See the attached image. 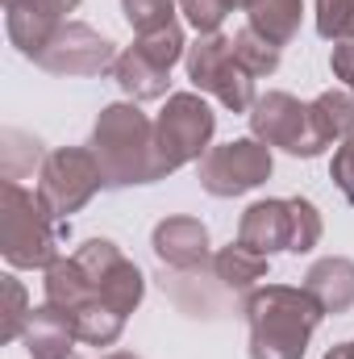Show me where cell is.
Returning a JSON list of instances; mask_svg holds the SVG:
<instances>
[{
	"mask_svg": "<svg viewBox=\"0 0 354 359\" xmlns=\"http://www.w3.org/2000/svg\"><path fill=\"white\" fill-rule=\"evenodd\" d=\"M330 176H334V184H338V192L354 205V134L338 142L334 163H330Z\"/></svg>",
	"mask_w": 354,
	"mask_h": 359,
	"instance_id": "f1b7e54d",
	"label": "cell"
},
{
	"mask_svg": "<svg viewBox=\"0 0 354 359\" xmlns=\"http://www.w3.org/2000/svg\"><path fill=\"white\" fill-rule=\"evenodd\" d=\"M113 80L121 84V92L138 104V100H163L167 96V84H171V72L150 63L138 46H125L113 63Z\"/></svg>",
	"mask_w": 354,
	"mask_h": 359,
	"instance_id": "2e32d148",
	"label": "cell"
},
{
	"mask_svg": "<svg viewBox=\"0 0 354 359\" xmlns=\"http://www.w3.org/2000/svg\"><path fill=\"white\" fill-rule=\"evenodd\" d=\"M150 247H155V259L163 268L179 271V276H192V271H204L213 264L208 255V230L200 217H163L150 234Z\"/></svg>",
	"mask_w": 354,
	"mask_h": 359,
	"instance_id": "8fae6325",
	"label": "cell"
},
{
	"mask_svg": "<svg viewBox=\"0 0 354 359\" xmlns=\"http://www.w3.org/2000/svg\"><path fill=\"white\" fill-rule=\"evenodd\" d=\"M271 147L259 138H234V142H221V147H208V155L200 159L196 176L200 188L208 196H242L250 188H259L271 180Z\"/></svg>",
	"mask_w": 354,
	"mask_h": 359,
	"instance_id": "9c48e42d",
	"label": "cell"
},
{
	"mask_svg": "<svg viewBox=\"0 0 354 359\" xmlns=\"http://www.w3.org/2000/svg\"><path fill=\"white\" fill-rule=\"evenodd\" d=\"M246 25H255L263 38H271L275 46H288L300 29L304 17V0H246Z\"/></svg>",
	"mask_w": 354,
	"mask_h": 359,
	"instance_id": "e0dca14e",
	"label": "cell"
},
{
	"mask_svg": "<svg viewBox=\"0 0 354 359\" xmlns=\"http://www.w3.org/2000/svg\"><path fill=\"white\" fill-rule=\"evenodd\" d=\"M0 255L8 268H50L59 255V234H55V213L46 201L17 180H4L0 188Z\"/></svg>",
	"mask_w": 354,
	"mask_h": 359,
	"instance_id": "3957f363",
	"label": "cell"
},
{
	"mask_svg": "<svg viewBox=\"0 0 354 359\" xmlns=\"http://www.w3.org/2000/svg\"><path fill=\"white\" fill-rule=\"evenodd\" d=\"M117 55L121 50L100 29H92L84 21H63V29L42 50L38 67L50 76H104V72H113Z\"/></svg>",
	"mask_w": 354,
	"mask_h": 359,
	"instance_id": "30bf717a",
	"label": "cell"
},
{
	"mask_svg": "<svg viewBox=\"0 0 354 359\" xmlns=\"http://www.w3.org/2000/svg\"><path fill=\"white\" fill-rule=\"evenodd\" d=\"M71 322L80 330V343H88V347H113L121 339V330H125V313H117V309H108L100 301H92L88 309H80Z\"/></svg>",
	"mask_w": 354,
	"mask_h": 359,
	"instance_id": "44dd1931",
	"label": "cell"
},
{
	"mask_svg": "<svg viewBox=\"0 0 354 359\" xmlns=\"http://www.w3.org/2000/svg\"><path fill=\"white\" fill-rule=\"evenodd\" d=\"M288 238H292V205L288 201H255L238 222V243L267 259L275 251H288Z\"/></svg>",
	"mask_w": 354,
	"mask_h": 359,
	"instance_id": "4fadbf2b",
	"label": "cell"
},
{
	"mask_svg": "<svg viewBox=\"0 0 354 359\" xmlns=\"http://www.w3.org/2000/svg\"><path fill=\"white\" fill-rule=\"evenodd\" d=\"M304 288L309 297L325 309V313H346L354 309V259L346 255H325L304 271Z\"/></svg>",
	"mask_w": 354,
	"mask_h": 359,
	"instance_id": "9a60e30c",
	"label": "cell"
},
{
	"mask_svg": "<svg viewBox=\"0 0 354 359\" xmlns=\"http://www.w3.org/2000/svg\"><path fill=\"white\" fill-rule=\"evenodd\" d=\"M330 67H334V76L354 92V29L334 42V50H330Z\"/></svg>",
	"mask_w": 354,
	"mask_h": 359,
	"instance_id": "f546056e",
	"label": "cell"
},
{
	"mask_svg": "<svg viewBox=\"0 0 354 359\" xmlns=\"http://www.w3.org/2000/svg\"><path fill=\"white\" fill-rule=\"evenodd\" d=\"M104 359H138V355H134V351H108Z\"/></svg>",
	"mask_w": 354,
	"mask_h": 359,
	"instance_id": "d6a6232c",
	"label": "cell"
},
{
	"mask_svg": "<svg viewBox=\"0 0 354 359\" xmlns=\"http://www.w3.org/2000/svg\"><path fill=\"white\" fill-rule=\"evenodd\" d=\"M150 63H159V67H176L179 59L187 55V42H183V29H179V21L171 25H163V29H150V34H138V42H134Z\"/></svg>",
	"mask_w": 354,
	"mask_h": 359,
	"instance_id": "cb8c5ba5",
	"label": "cell"
},
{
	"mask_svg": "<svg viewBox=\"0 0 354 359\" xmlns=\"http://www.w3.org/2000/svg\"><path fill=\"white\" fill-rule=\"evenodd\" d=\"M179 13L187 17V25H192L196 34H217L229 8H225L221 0H179Z\"/></svg>",
	"mask_w": 354,
	"mask_h": 359,
	"instance_id": "83f0119b",
	"label": "cell"
},
{
	"mask_svg": "<svg viewBox=\"0 0 354 359\" xmlns=\"http://www.w3.org/2000/svg\"><path fill=\"white\" fill-rule=\"evenodd\" d=\"M4 4H8V0H4Z\"/></svg>",
	"mask_w": 354,
	"mask_h": 359,
	"instance_id": "e575fe53",
	"label": "cell"
},
{
	"mask_svg": "<svg viewBox=\"0 0 354 359\" xmlns=\"http://www.w3.org/2000/svg\"><path fill=\"white\" fill-rule=\"evenodd\" d=\"M176 4L179 0H121V13L138 34H150L176 21Z\"/></svg>",
	"mask_w": 354,
	"mask_h": 359,
	"instance_id": "d4e9b609",
	"label": "cell"
},
{
	"mask_svg": "<svg viewBox=\"0 0 354 359\" xmlns=\"http://www.w3.org/2000/svg\"><path fill=\"white\" fill-rule=\"evenodd\" d=\"M250 134L267 147L296 155V159H317L325 151V142L317 138V126H313V109L300 104L292 92H267L255 100Z\"/></svg>",
	"mask_w": 354,
	"mask_h": 359,
	"instance_id": "52a82bcc",
	"label": "cell"
},
{
	"mask_svg": "<svg viewBox=\"0 0 354 359\" xmlns=\"http://www.w3.org/2000/svg\"><path fill=\"white\" fill-rule=\"evenodd\" d=\"M313 109V126H317V138L325 147L342 142L354 134V92L351 88H330L321 92L317 100H309Z\"/></svg>",
	"mask_w": 354,
	"mask_h": 359,
	"instance_id": "ac0fdd59",
	"label": "cell"
},
{
	"mask_svg": "<svg viewBox=\"0 0 354 359\" xmlns=\"http://www.w3.org/2000/svg\"><path fill=\"white\" fill-rule=\"evenodd\" d=\"M279 50L283 46H275L271 38H263L255 25H242L238 34H234V55H238V63L259 80V76H271L275 67H279Z\"/></svg>",
	"mask_w": 354,
	"mask_h": 359,
	"instance_id": "7402d4cb",
	"label": "cell"
},
{
	"mask_svg": "<svg viewBox=\"0 0 354 359\" xmlns=\"http://www.w3.org/2000/svg\"><path fill=\"white\" fill-rule=\"evenodd\" d=\"M21 343H25L29 359H67L71 343H80V330H76L71 313H63L55 305H38L21 330Z\"/></svg>",
	"mask_w": 354,
	"mask_h": 359,
	"instance_id": "5bb4252c",
	"label": "cell"
},
{
	"mask_svg": "<svg viewBox=\"0 0 354 359\" xmlns=\"http://www.w3.org/2000/svg\"><path fill=\"white\" fill-rule=\"evenodd\" d=\"M354 25V0H317V34L325 42H338Z\"/></svg>",
	"mask_w": 354,
	"mask_h": 359,
	"instance_id": "4316f807",
	"label": "cell"
},
{
	"mask_svg": "<svg viewBox=\"0 0 354 359\" xmlns=\"http://www.w3.org/2000/svg\"><path fill=\"white\" fill-rule=\"evenodd\" d=\"M100 184H104V168L92 155V147H59L38 168V196L46 201L55 222H67L71 213H80L100 192Z\"/></svg>",
	"mask_w": 354,
	"mask_h": 359,
	"instance_id": "8992f818",
	"label": "cell"
},
{
	"mask_svg": "<svg viewBox=\"0 0 354 359\" xmlns=\"http://www.w3.org/2000/svg\"><path fill=\"white\" fill-rule=\"evenodd\" d=\"M46 163V155H42V142L34 138V134H25V130H0V172L4 180H21L29 176L34 168H42Z\"/></svg>",
	"mask_w": 354,
	"mask_h": 359,
	"instance_id": "ffe728a7",
	"label": "cell"
},
{
	"mask_svg": "<svg viewBox=\"0 0 354 359\" xmlns=\"http://www.w3.org/2000/svg\"><path fill=\"white\" fill-rule=\"evenodd\" d=\"M46 4H50V8H55V13H63V17H67V13H76V8H80V0H46Z\"/></svg>",
	"mask_w": 354,
	"mask_h": 359,
	"instance_id": "1f68e13d",
	"label": "cell"
},
{
	"mask_svg": "<svg viewBox=\"0 0 354 359\" xmlns=\"http://www.w3.org/2000/svg\"><path fill=\"white\" fill-rule=\"evenodd\" d=\"M242 313L250 326V359H304L313 330L325 318L304 284H263L246 297Z\"/></svg>",
	"mask_w": 354,
	"mask_h": 359,
	"instance_id": "6da1fadb",
	"label": "cell"
},
{
	"mask_svg": "<svg viewBox=\"0 0 354 359\" xmlns=\"http://www.w3.org/2000/svg\"><path fill=\"white\" fill-rule=\"evenodd\" d=\"M351 347H354V343H351Z\"/></svg>",
	"mask_w": 354,
	"mask_h": 359,
	"instance_id": "8d00e7d4",
	"label": "cell"
},
{
	"mask_svg": "<svg viewBox=\"0 0 354 359\" xmlns=\"http://www.w3.org/2000/svg\"><path fill=\"white\" fill-rule=\"evenodd\" d=\"M213 130H217V113L208 109L204 96H196V92L167 96L163 113L155 117V163H159V180L179 172V168H187V163H200L208 155Z\"/></svg>",
	"mask_w": 354,
	"mask_h": 359,
	"instance_id": "277c9868",
	"label": "cell"
},
{
	"mask_svg": "<svg viewBox=\"0 0 354 359\" xmlns=\"http://www.w3.org/2000/svg\"><path fill=\"white\" fill-rule=\"evenodd\" d=\"M76 264L84 268L92 284V297L113 305L117 313H134L146 297V276L138 271L134 259H125V251L108 238H88L84 247H76Z\"/></svg>",
	"mask_w": 354,
	"mask_h": 359,
	"instance_id": "ba28073f",
	"label": "cell"
},
{
	"mask_svg": "<svg viewBox=\"0 0 354 359\" xmlns=\"http://www.w3.org/2000/svg\"><path fill=\"white\" fill-rule=\"evenodd\" d=\"M63 13H55L46 0H8L4 4V34L8 42L25 55V59H42V50L50 46V38L63 29Z\"/></svg>",
	"mask_w": 354,
	"mask_h": 359,
	"instance_id": "7c38bea8",
	"label": "cell"
},
{
	"mask_svg": "<svg viewBox=\"0 0 354 359\" xmlns=\"http://www.w3.org/2000/svg\"><path fill=\"white\" fill-rule=\"evenodd\" d=\"M183 63H187V80L200 92L217 96L225 109H234V113H250L255 109V100H259L255 96V76L238 63L234 38H225L221 29L217 34H200L187 46Z\"/></svg>",
	"mask_w": 354,
	"mask_h": 359,
	"instance_id": "5b68a950",
	"label": "cell"
},
{
	"mask_svg": "<svg viewBox=\"0 0 354 359\" xmlns=\"http://www.w3.org/2000/svg\"><path fill=\"white\" fill-rule=\"evenodd\" d=\"M213 276H217L225 288H234V292H250V288L267 276V255L242 247V243H229V247H221V251L213 255Z\"/></svg>",
	"mask_w": 354,
	"mask_h": 359,
	"instance_id": "d6986e66",
	"label": "cell"
},
{
	"mask_svg": "<svg viewBox=\"0 0 354 359\" xmlns=\"http://www.w3.org/2000/svg\"><path fill=\"white\" fill-rule=\"evenodd\" d=\"M67 359H76V355H67Z\"/></svg>",
	"mask_w": 354,
	"mask_h": 359,
	"instance_id": "836d02e7",
	"label": "cell"
},
{
	"mask_svg": "<svg viewBox=\"0 0 354 359\" xmlns=\"http://www.w3.org/2000/svg\"><path fill=\"white\" fill-rule=\"evenodd\" d=\"M0 288H4L0 343H13V339H21V330H25V322H29V313H34V309H25V288H21V280H17V276H4V280H0Z\"/></svg>",
	"mask_w": 354,
	"mask_h": 359,
	"instance_id": "484cf974",
	"label": "cell"
},
{
	"mask_svg": "<svg viewBox=\"0 0 354 359\" xmlns=\"http://www.w3.org/2000/svg\"><path fill=\"white\" fill-rule=\"evenodd\" d=\"M325 359H354V347H351V343H338V347H330V351H325Z\"/></svg>",
	"mask_w": 354,
	"mask_h": 359,
	"instance_id": "4dcf8cb0",
	"label": "cell"
},
{
	"mask_svg": "<svg viewBox=\"0 0 354 359\" xmlns=\"http://www.w3.org/2000/svg\"><path fill=\"white\" fill-rule=\"evenodd\" d=\"M351 29H354V25H351Z\"/></svg>",
	"mask_w": 354,
	"mask_h": 359,
	"instance_id": "d590c367",
	"label": "cell"
},
{
	"mask_svg": "<svg viewBox=\"0 0 354 359\" xmlns=\"http://www.w3.org/2000/svg\"><path fill=\"white\" fill-rule=\"evenodd\" d=\"M288 205H292V238H288V251L292 255H309L321 243V234H325L321 209L309 196H288Z\"/></svg>",
	"mask_w": 354,
	"mask_h": 359,
	"instance_id": "603a6c76",
	"label": "cell"
},
{
	"mask_svg": "<svg viewBox=\"0 0 354 359\" xmlns=\"http://www.w3.org/2000/svg\"><path fill=\"white\" fill-rule=\"evenodd\" d=\"M92 155L100 159L108 188H129V184L159 180L155 121L134 100H117V104L100 109V117L92 126Z\"/></svg>",
	"mask_w": 354,
	"mask_h": 359,
	"instance_id": "7a4b0ae2",
	"label": "cell"
}]
</instances>
